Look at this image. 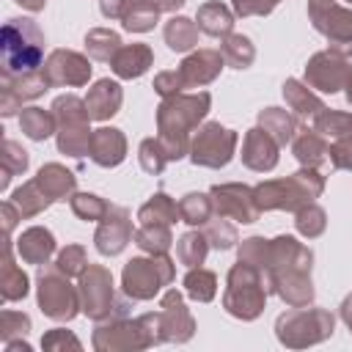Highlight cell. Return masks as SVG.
<instances>
[{
	"mask_svg": "<svg viewBox=\"0 0 352 352\" xmlns=\"http://www.w3.org/2000/svg\"><path fill=\"white\" fill-rule=\"evenodd\" d=\"M176 278V261L168 253H148V256H135L124 264L121 272V289L132 302L154 300L165 286H170Z\"/></svg>",
	"mask_w": 352,
	"mask_h": 352,
	"instance_id": "9c48e42d",
	"label": "cell"
},
{
	"mask_svg": "<svg viewBox=\"0 0 352 352\" xmlns=\"http://www.w3.org/2000/svg\"><path fill=\"white\" fill-rule=\"evenodd\" d=\"M121 47H124L121 36L110 28H91L85 33V52H88V58H94L99 63H110Z\"/></svg>",
	"mask_w": 352,
	"mask_h": 352,
	"instance_id": "d590c367",
	"label": "cell"
},
{
	"mask_svg": "<svg viewBox=\"0 0 352 352\" xmlns=\"http://www.w3.org/2000/svg\"><path fill=\"white\" fill-rule=\"evenodd\" d=\"M198 33H201L198 22H192L190 16H182V14L179 16H170L165 22V30H162L165 44L173 52H192L198 47Z\"/></svg>",
	"mask_w": 352,
	"mask_h": 352,
	"instance_id": "1f68e13d",
	"label": "cell"
},
{
	"mask_svg": "<svg viewBox=\"0 0 352 352\" xmlns=\"http://www.w3.org/2000/svg\"><path fill=\"white\" fill-rule=\"evenodd\" d=\"M121 102H124V91H121V85H118L116 80H110V77L96 80V82L88 88V94H85V104H88V113H91L94 121H110V118L118 113Z\"/></svg>",
	"mask_w": 352,
	"mask_h": 352,
	"instance_id": "7402d4cb",
	"label": "cell"
},
{
	"mask_svg": "<svg viewBox=\"0 0 352 352\" xmlns=\"http://www.w3.org/2000/svg\"><path fill=\"white\" fill-rule=\"evenodd\" d=\"M91 160L99 168H116L126 160V138L116 126H99L91 138Z\"/></svg>",
	"mask_w": 352,
	"mask_h": 352,
	"instance_id": "44dd1931",
	"label": "cell"
},
{
	"mask_svg": "<svg viewBox=\"0 0 352 352\" xmlns=\"http://www.w3.org/2000/svg\"><path fill=\"white\" fill-rule=\"evenodd\" d=\"M28 292H30V280H28V275L22 272V267H16L11 236H6L3 261H0V297H3L6 302H16V300H25Z\"/></svg>",
	"mask_w": 352,
	"mask_h": 352,
	"instance_id": "cb8c5ba5",
	"label": "cell"
},
{
	"mask_svg": "<svg viewBox=\"0 0 352 352\" xmlns=\"http://www.w3.org/2000/svg\"><path fill=\"white\" fill-rule=\"evenodd\" d=\"M204 234H206V239H209V248H214V250H231V248L239 242L236 226H234L228 217H220V214H214V217L204 226Z\"/></svg>",
	"mask_w": 352,
	"mask_h": 352,
	"instance_id": "bcb514c9",
	"label": "cell"
},
{
	"mask_svg": "<svg viewBox=\"0 0 352 352\" xmlns=\"http://www.w3.org/2000/svg\"><path fill=\"white\" fill-rule=\"evenodd\" d=\"M41 69L52 88H80L91 80V60L74 50H52Z\"/></svg>",
	"mask_w": 352,
	"mask_h": 352,
	"instance_id": "9a60e30c",
	"label": "cell"
},
{
	"mask_svg": "<svg viewBox=\"0 0 352 352\" xmlns=\"http://www.w3.org/2000/svg\"><path fill=\"white\" fill-rule=\"evenodd\" d=\"M14 3H19L22 8H28V11H33V14L41 11V8L47 6V0H14Z\"/></svg>",
	"mask_w": 352,
	"mask_h": 352,
	"instance_id": "e7e4bbea",
	"label": "cell"
},
{
	"mask_svg": "<svg viewBox=\"0 0 352 352\" xmlns=\"http://www.w3.org/2000/svg\"><path fill=\"white\" fill-rule=\"evenodd\" d=\"M283 99H286V104H289V110L294 113V118L297 121H314L322 110H324V102L314 94V88L305 82V80H294V77H289L286 82H283Z\"/></svg>",
	"mask_w": 352,
	"mask_h": 352,
	"instance_id": "4316f807",
	"label": "cell"
},
{
	"mask_svg": "<svg viewBox=\"0 0 352 352\" xmlns=\"http://www.w3.org/2000/svg\"><path fill=\"white\" fill-rule=\"evenodd\" d=\"M261 212H297L324 192V176L316 168H300L286 179H267L253 187Z\"/></svg>",
	"mask_w": 352,
	"mask_h": 352,
	"instance_id": "277c9868",
	"label": "cell"
},
{
	"mask_svg": "<svg viewBox=\"0 0 352 352\" xmlns=\"http://www.w3.org/2000/svg\"><path fill=\"white\" fill-rule=\"evenodd\" d=\"M236 143H239V135L234 129L223 126L220 121H206L195 129L190 140V160L192 165L220 170L234 160Z\"/></svg>",
	"mask_w": 352,
	"mask_h": 352,
	"instance_id": "8fae6325",
	"label": "cell"
},
{
	"mask_svg": "<svg viewBox=\"0 0 352 352\" xmlns=\"http://www.w3.org/2000/svg\"><path fill=\"white\" fill-rule=\"evenodd\" d=\"M338 316H341V322L349 327V333H352V294H346L344 300H341V308H338Z\"/></svg>",
	"mask_w": 352,
	"mask_h": 352,
	"instance_id": "94428289",
	"label": "cell"
},
{
	"mask_svg": "<svg viewBox=\"0 0 352 352\" xmlns=\"http://www.w3.org/2000/svg\"><path fill=\"white\" fill-rule=\"evenodd\" d=\"M69 206H72V212H74L80 220H85V223H99V220L104 217V212L110 209V204H107L104 198H99L96 192H74V195L69 198Z\"/></svg>",
	"mask_w": 352,
	"mask_h": 352,
	"instance_id": "c3c4849f",
	"label": "cell"
},
{
	"mask_svg": "<svg viewBox=\"0 0 352 352\" xmlns=\"http://www.w3.org/2000/svg\"><path fill=\"white\" fill-rule=\"evenodd\" d=\"M314 253L297 236L280 234L272 239V261L264 272L267 292H275L289 308L314 302V280H311Z\"/></svg>",
	"mask_w": 352,
	"mask_h": 352,
	"instance_id": "6da1fadb",
	"label": "cell"
},
{
	"mask_svg": "<svg viewBox=\"0 0 352 352\" xmlns=\"http://www.w3.org/2000/svg\"><path fill=\"white\" fill-rule=\"evenodd\" d=\"M91 344L96 352H138V349L165 344L162 324H160V308L140 314L135 319L118 316V319L96 322Z\"/></svg>",
	"mask_w": 352,
	"mask_h": 352,
	"instance_id": "3957f363",
	"label": "cell"
},
{
	"mask_svg": "<svg viewBox=\"0 0 352 352\" xmlns=\"http://www.w3.org/2000/svg\"><path fill=\"white\" fill-rule=\"evenodd\" d=\"M206 253H209V239H206L204 231H187L176 242V258L187 270L190 267H201L206 261Z\"/></svg>",
	"mask_w": 352,
	"mask_h": 352,
	"instance_id": "60d3db41",
	"label": "cell"
},
{
	"mask_svg": "<svg viewBox=\"0 0 352 352\" xmlns=\"http://www.w3.org/2000/svg\"><path fill=\"white\" fill-rule=\"evenodd\" d=\"M30 352V344L25 338H14V341H6V352Z\"/></svg>",
	"mask_w": 352,
	"mask_h": 352,
	"instance_id": "be15d7a7",
	"label": "cell"
},
{
	"mask_svg": "<svg viewBox=\"0 0 352 352\" xmlns=\"http://www.w3.org/2000/svg\"><path fill=\"white\" fill-rule=\"evenodd\" d=\"M28 333H30V316L28 314L11 311V308H6L0 314V338H3V344L14 341V338H25Z\"/></svg>",
	"mask_w": 352,
	"mask_h": 352,
	"instance_id": "f5cc1de1",
	"label": "cell"
},
{
	"mask_svg": "<svg viewBox=\"0 0 352 352\" xmlns=\"http://www.w3.org/2000/svg\"><path fill=\"white\" fill-rule=\"evenodd\" d=\"M47 88H52V85L44 77V69L28 72V74H3V82H0V113L3 116L19 113L25 102L38 99Z\"/></svg>",
	"mask_w": 352,
	"mask_h": 352,
	"instance_id": "2e32d148",
	"label": "cell"
},
{
	"mask_svg": "<svg viewBox=\"0 0 352 352\" xmlns=\"http://www.w3.org/2000/svg\"><path fill=\"white\" fill-rule=\"evenodd\" d=\"M267 280L264 272L253 264H245L236 258V264L226 275V292H223V308L242 322H253L261 316L267 305Z\"/></svg>",
	"mask_w": 352,
	"mask_h": 352,
	"instance_id": "8992f818",
	"label": "cell"
},
{
	"mask_svg": "<svg viewBox=\"0 0 352 352\" xmlns=\"http://www.w3.org/2000/svg\"><path fill=\"white\" fill-rule=\"evenodd\" d=\"M223 66H226V58H223L220 50L201 47V50H192L179 63V72H182V80H184L187 88H204V85H209L220 77Z\"/></svg>",
	"mask_w": 352,
	"mask_h": 352,
	"instance_id": "ffe728a7",
	"label": "cell"
},
{
	"mask_svg": "<svg viewBox=\"0 0 352 352\" xmlns=\"http://www.w3.org/2000/svg\"><path fill=\"white\" fill-rule=\"evenodd\" d=\"M184 294L195 302H212L214 294H217V275L212 270H204V267H190L184 280Z\"/></svg>",
	"mask_w": 352,
	"mask_h": 352,
	"instance_id": "f35d334b",
	"label": "cell"
},
{
	"mask_svg": "<svg viewBox=\"0 0 352 352\" xmlns=\"http://www.w3.org/2000/svg\"><path fill=\"white\" fill-rule=\"evenodd\" d=\"M135 0H99V11L107 19H124Z\"/></svg>",
	"mask_w": 352,
	"mask_h": 352,
	"instance_id": "680465c9",
	"label": "cell"
},
{
	"mask_svg": "<svg viewBox=\"0 0 352 352\" xmlns=\"http://www.w3.org/2000/svg\"><path fill=\"white\" fill-rule=\"evenodd\" d=\"M50 110H52L58 126H66V124H88V121H94L91 113H88L85 99H80V96H74V94H63V96H58V99L50 104Z\"/></svg>",
	"mask_w": 352,
	"mask_h": 352,
	"instance_id": "b9f144b4",
	"label": "cell"
},
{
	"mask_svg": "<svg viewBox=\"0 0 352 352\" xmlns=\"http://www.w3.org/2000/svg\"><path fill=\"white\" fill-rule=\"evenodd\" d=\"M132 242L143 250V253H168L170 245H173V234H170V226H162V223H140L135 228V236Z\"/></svg>",
	"mask_w": 352,
	"mask_h": 352,
	"instance_id": "8d00e7d4",
	"label": "cell"
},
{
	"mask_svg": "<svg viewBox=\"0 0 352 352\" xmlns=\"http://www.w3.org/2000/svg\"><path fill=\"white\" fill-rule=\"evenodd\" d=\"M311 126L319 132V135H324L327 138V143L333 140V138H338V135H344L346 129H352V113L349 110H322L314 121H311Z\"/></svg>",
	"mask_w": 352,
	"mask_h": 352,
	"instance_id": "7dc6e473",
	"label": "cell"
},
{
	"mask_svg": "<svg viewBox=\"0 0 352 352\" xmlns=\"http://www.w3.org/2000/svg\"><path fill=\"white\" fill-rule=\"evenodd\" d=\"M160 324L165 344H187L195 336V319L184 305V294L179 289H168L160 300Z\"/></svg>",
	"mask_w": 352,
	"mask_h": 352,
	"instance_id": "ac0fdd59",
	"label": "cell"
},
{
	"mask_svg": "<svg viewBox=\"0 0 352 352\" xmlns=\"http://www.w3.org/2000/svg\"><path fill=\"white\" fill-rule=\"evenodd\" d=\"M258 126L264 132H270L278 140L280 148L289 146L294 140V135H297V118H294V113H289L283 107H264V110H258Z\"/></svg>",
	"mask_w": 352,
	"mask_h": 352,
	"instance_id": "f546056e",
	"label": "cell"
},
{
	"mask_svg": "<svg viewBox=\"0 0 352 352\" xmlns=\"http://www.w3.org/2000/svg\"><path fill=\"white\" fill-rule=\"evenodd\" d=\"M292 154L297 157V162L302 165V168H316V170H322L324 168V162L330 160V143H327V138L324 135H319L314 126L311 129H297V135H294V140H292Z\"/></svg>",
	"mask_w": 352,
	"mask_h": 352,
	"instance_id": "d4e9b609",
	"label": "cell"
},
{
	"mask_svg": "<svg viewBox=\"0 0 352 352\" xmlns=\"http://www.w3.org/2000/svg\"><path fill=\"white\" fill-rule=\"evenodd\" d=\"M160 14H162V11H157L154 6H148V3H143V0H135L132 8L126 11V16L121 19V25H124V30H129V33H148V30H154V25L160 22Z\"/></svg>",
	"mask_w": 352,
	"mask_h": 352,
	"instance_id": "681fc988",
	"label": "cell"
},
{
	"mask_svg": "<svg viewBox=\"0 0 352 352\" xmlns=\"http://www.w3.org/2000/svg\"><path fill=\"white\" fill-rule=\"evenodd\" d=\"M182 220L179 204L168 195V192H154L140 209H138V223H162V226H173Z\"/></svg>",
	"mask_w": 352,
	"mask_h": 352,
	"instance_id": "836d02e7",
	"label": "cell"
},
{
	"mask_svg": "<svg viewBox=\"0 0 352 352\" xmlns=\"http://www.w3.org/2000/svg\"><path fill=\"white\" fill-rule=\"evenodd\" d=\"M239 157H242V165L245 168H250L256 173H270L278 165L280 146H278V140L270 132H264L256 124L253 129L245 132V138H242V154Z\"/></svg>",
	"mask_w": 352,
	"mask_h": 352,
	"instance_id": "d6986e66",
	"label": "cell"
},
{
	"mask_svg": "<svg viewBox=\"0 0 352 352\" xmlns=\"http://www.w3.org/2000/svg\"><path fill=\"white\" fill-rule=\"evenodd\" d=\"M3 74H28L44 66V33L30 16H11L0 33Z\"/></svg>",
	"mask_w": 352,
	"mask_h": 352,
	"instance_id": "5b68a950",
	"label": "cell"
},
{
	"mask_svg": "<svg viewBox=\"0 0 352 352\" xmlns=\"http://www.w3.org/2000/svg\"><path fill=\"white\" fill-rule=\"evenodd\" d=\"M16 253H19V258L25 264H36V267L47 264L50 256L55 253V236H52V231L44 228V226L25 228L19 234V239H16Z\"/></svg>",
	"mask_w": 352,
	"mask_h": 352,
	"instance_id": "603a6c76",
	"label": "cell"
},
{
	"mask_svg": "<svg viewBox=\"0 0 352 352\" xmlns=\"http://www.w3.org/2000/svg\"><path fill=\"white\" fill-rule=\"evenodd\" d=\"M212 204H214V214L228 217L234 223H256L261 217V209L256 204V192L250 184L242 182H226V184H214L209 190Z\"/></svg>",
	"mask_w": 352,
	"mask_h": 352,
	"instance_id": "5bb4252c",
	"label": "cell"
},
{
	"mask_svg": "<svg viewBox=\"0 0 352 352\" xmlns=\"http://www.w3.org/2000/svg\"><path fill=\"white\" fill-rule=\"evenodd\" d=\"M91 138H94L91 121L88 124H66V126H58V132H55L58 151L66 157H77V160L91 157Z\"/></svg>",
	"mask_w": 352,
	"mask_h": 352,
	"instance_id": "4dcf8cb0",
	"label": "cell"
},
{
	"mask_svg": "<svg viewBox=\"0 0 352 352\" xmlns=\"http://www.w3.org/2000/svg\"><path fill=\"white\" fill-rule=\"evenodd\" d=\"M19 129L25 138L30 140H47L58 132V121L52 116V110H44V107H22L19 110Z\"/></svg>",
	"mask_w": 352,
	"mask_h": 352,
	"instance_id": "d6a6232c",
	"label": "cell"
},
{
	"mask_svg": "<svg viewBox=\"0 0 352 352\" xmlns=\"http://www.w3.org/2000/svg\"><path fill=\"white\" fill-rule=\"evenodd\" d=\"M77 289H80L82 314L94 322L118 319V316H126V311H129L132 297H126V294L116 297L113 275L104 264H88L77 278Z\"/></svg>",
	"mask_w": 352,
	"mask_h": 352,
	"instance_id": "52a82bcc",
	"label": "cell"
},
{
	"mask_svg": "<svg viewBox=\"0 0 352 352\" xmlns=\"http://www.w3.org/2000/svg\"><path fill=\"white\" fill-rule=\"evenodd\" d=\"M330 165L336 170H352V129L330 140Z\"/></svg>",
	"mask_w": 352,
	"mask_h": 352,
	"instance_id": "11a10c76",
	"label": "cell"
},
{
	"mask_svg": "<svg viewBox=\"0 0 352 352\" xmlns=\"http://www.w3.org/2000/svg\"><path fill=\"white\" fill-rule=\"evenodd\" d=\"M143 3L154 6L157 11H176V8H182L187 0H143Z\"/></svg>",
	"mask_w": 352,
	"mask_h": 352,
	"instance_id": "6125c7cd",
	"label": "cell"
},
{
	"mask_svg": "<svg viewBox=\"0 0 352 352\" xmlns=\"http://www.w3.org/2000/svg\"><path fill=\"white\" fill-rule=\"evenodd\" d=\"M179 212H182V223L198 228V226H206L212 217H214V204H212V195L209 192H187L182 195L179 201Z\"/></svg>",
	"mask_w": 352,
	"mask_h": 352,
	"instance_id": "74e56055",
	"label": "cell"
},
{
	"mask_svg": "<svg viewBox=\"0 0 352 352\" xmlns=\"http://www.w3.org/2000/svg\"><path fill=\"white\" fill-rule=\"evenodd\" d=\"M344 3H349V6H352V0H344Z\"/></svg>",
	"mask_w": 352,
	"mask_h": 352,
	"instance_id": "003e7915",
	"label": "cell"
},
{
	"mask_svg": "<svg viewBox=\"0 0 352 352\" xmlns=\"http://www.w3.org/2000/svg\"><path fill=\"white\" fill-rule=\"evenodd\" d=\"M0 162H3V179H0V190L6 192V190H8L11 176H22V173L28 170L30 157H28V151H25V148H22L16 140L6 138V140H3V157H0Z\"/></svg>",
	"mask_w": 352,
	"mask_h": 352,
	"instance_id": "7bdbcfd3",
	"label": "cell"
},
{
	"mask_svg": "<svg viewBox=\"0 0 352 352\" xmlns=\"http://www.w3.org/2000/svg\"><path fill=\"white\" fill-rule=\"evenodd\" d=\"M187 85H184V80H182V72L179 69H170V72H160L157 77H154V91L162 96V99H168V96H176V94H182Z\"/></svg>",
	"mask_w": 352,
	"mask_h": 352,
	"instance_id": "6f0895ef",
	"label": "cell"
},
{
	"mask_svg": "<svg viewBox=\"0 0 352 352\" xmlns=\"http://www.w3.org/2000/svg\"><path fill=\"white\" fill-rule=\"evenodd\" d=\"M220 52L226 58V66L231 69H248L256 60V47L242 33H228L226 38H220Z\"/></svg>",
	"mask_w": 352,
	"mask_h": 352,
	"instance_id": "ab89813d",
	"label": "cell"
},
{
	"mask_svg": "<svg viewBox=\"0 0 352 352\" xmlns=\"http://www.w3.org/2000/svg\"><path fill=\"white\" fill-rule=\"evenodd\" d=\"M280 0H231V11L236 16H267L278 8Z\"/></svg>",
	"mask_w": 352,
	"mask_h": 352,
	"instance_id": "9f6ffc18",
	"label": "cell"
},
{
	"mask_svg": "<svg viewBox=\"0 0 352 352\" xmlns=\"http://www.w3.org/2000/svg\"><path fill=\"white\" fill-rule=\"evenodd\" d=\"M336 316L327 308L316 305H300L275 319V336L286 349H305L314 344H322L333 336Z\"/></svg>",
	"mask_w": 352,
	"mask_h": 352,
	"instance_id": "ba28073f",
	"label": "cell"
},
{
	"mask_svg": "<svg viewBox=\"0 0 352 352\" xmlns=\"http://www.w3.org/2000/svg\"><path fill=\"white\" fill-rule=\"evenodd\" d=\"M41 349H47V352H63V349L80 352L82 344H80V338H77L72 330H66V327H52V330H47V333L41 336Z\"/></svg>",
	"mask_w": 352,
	"mask_h": 352,
	"instance_id": "db71d44e",
	"label": "cell"
},
{
	"mask_svg": "<svg viewBox=\"0 0 352 352\" xmlns=\"http://www.w3.org/2000/svg\"><path fill=\"white\" fill-rule=\"evenodd\" d=\"M11 201H14V206L19 209V214H22V220H30V217H38L44 209H50V198H47V192L38 187V182L36 179H30V182H22L14 192H11Z\"/></svg>",
	"mask_w": 352,
	"mask_h": 352,
	"instance_id": "e575fe53",
	"label": "cell"
},
{
	"mask_svg": "<svg viewBox=\"0 0 352 352\" xmlns=\"http://www.w3.org/2000/svg\"><path fill=\"white\" fill-rule=\"evenodd\" d=\"M0 214H3V231H6V236H11V231L16 228V220H22V214H19V209L14 206L11 198L0 204Z\"/></svg>",
	"mask_w": 352,
	"mask_h": 352,
	"instance_id": "91938a15",
	"label": "cell"
},
{
	"mask_svg": "<svg viewBox=\"0 0 352 352\" xmlns=\"http://www.w3.org/2000/svg\"><path fill=\"white\" fill-rule=\"evenodd\" d=\"M308 19L330 50L352 58V8L338 6V0H308Z\"/></svg>",
	"mask_w": 352,
	"mask_h": 352,
	"instance_id": "7c38bea8",
	"label": "cell"
},
{
	"mask_svg": "<svg viewBox=\"0 0 352 352\" xmlns=\"http://www.w3.org/2000/svg\"><path fill=\"white\" fill-rule=\"evenodd\" d=\"M349 74H352L349 58L330 47L314 52L305 63V82L319 94H338L341 88H346Z\"/></svg>",
	"mask_w": 352,
	"mask_h": 352,
	"instance_id": "4fadbf2b",
	"label": "cell"
},
{
	"mask_svg": "<svg viewBox=\"0 0 352 352\" xmlns=\"http://www.w3.org/2000/svg\"><path fill=\"white\" fill-rule=\"evenodd\" d=\"M91 261H88V256H85V248L82 245H66L63 250H58V256H55V267L63 272V275H69V278H80V272L88 267Z\"/></svg>",
	"mask_w": 352,
	"mask_h": 352,
	"instance_id": "816d5d0a",
	"label": "cell"
},
{
	"mask_svg": "<svg viewBox=\"0 0 352 352\" xmlns=\"http://www.w3.org/2000/svg\"><path fill=\"white\" fill-rule=\"evenodd\" d=\"M36 300L44 316L55 319V322H72L77 314H82L80 305V289L69 283V275H63L55 264H44L38 267L36 275Z\"/></svg>",
	"mask_w": 352,
	"mask_h": 352,
	"instance_id": "30bf717a",
	"label": "cell"
},
{
	"mask_svg": "<svg viewBox=\"0 0 352 352\" xmlns=\"http://www.w3.org/2000/svg\"><path fill=\"white\" fill-rule=\"evenodd\" d=\"M344 94H346V102L352 104V74H349V80H346V88H344Z\"/></svg>",
	"mask_w": 352,
	"mask_h": 352,
	"instance_id": "03108f58",
	"label": "cell"
},
{
	"mask_svg": "<svg viewBox=\"0 0 352 352\" xmlns=\"http://www.w3.org/2000/svg\"><path fill=\"white\" fill-rule=\"evenodd\" d=\"M36 182L38 187L47 192V198L55 204V201H69L74 192H77V176L60 165V162H47L38 168L36 173Z\"/></svg>",
	"mask_w": 352,
	"mask_h": 352,
	"instance_id": "83f0119b",
	"label": "cell"
},
{
	"mask_svg": "<svg viewBox=\"0 0 352 352\" xmlns=\"http://www.w3.org/2000/svg\"><path fill=\"white\" fill-rule=\"evenodd\" d=\"M236 258L245 261V264H253L261 272H267V267L272 261V239H264V236L242 239L239 248H236Z\"/></svg>",
	"mask_w": 352,
	"mask_h": 352,
	"instance_id": "f6af8a7d",
	"label": "cell"
},
{
	"mask_svg": "<svg viewBox=\"0 0 352 352\" xmlns=\"http://www.w3.org/2000/svg\"><path fill=\"white\" fill-rule=\"evenodd\" d=\"M209 107H212L209 91H195V94L182 91V94L168 96L157 104V138H160L170 162L190 154L192 132L206 118Z\"/></svg>",
	"mask_w": 352,
	"mask_h": 352,
	"instance_id": "7a4b0ae2",
	"label": "cell"
},
{
	"mask_svg": "<svg viewBox=\"0 0 352 352\" xmlns=\"http://www.w3.org/2000/svg\"><path fill=\"white\" fill-rule=\"evenodd\" d=\"M234 19H236V14L228 6H223L220 0L204 3L195 14V22H198L201 33H206L212 38H226L228 33H234Z\"/></svg>",
	"mask_w": 352,
	"mask_h": 352,
	"instance_id": "f1b7e54d",
	"label": "cell"
},
{
	"mask_svg": "<svg viewBox=\"0 0 352 352\" xmlns=\"http://www.w3.org/2000/svg\"><path fill=\"white\" fill-rule=\"evenodd\" d=\"M135 236V228H132V214L126 206H118V204H110V209L104 212V217L99 220L96 226V234H94V245L102 256H118L129 239Z\"/></svg>",
	"mask_w": 352,
	"mask_h": 352,
	"instance_id": "e0dca14e",
	"label": "cell"
},
{
	"mask_svg": "<svg viewBox=\"0 0 352 352\" xmlns=\"http://www.w3.org/2000/svg\"><path fill=\"white\" fill-rule=\"evenodd\" d=\"M151 63H154V52L148 44H124L110 60L113 74L118 80H138L148 72Z\"/></svg>",
	"mask_w": 352,
	"mask_h": 352,
	"instance_id": "484cf974",
	"label": "cell"
},
{
	"mask_svg": "<svg viewBox=\"0 0 352 352\" xmlns=\"http://www.w3.org/2000/svg\"><path fill=\"white\" fill-rule=\"evenodd\" d=\"M138 160H140V168L146 173H151V176H160L165 170V165L170 162L165 148H162V143H160V138H146L140 143V148H138Z\"/></svg>",
	"mask_w": 352,
	"mask_h": 352,
	"instance_id": "f907efd6",
	"label": "cell"
},
{
	"mask_svg": "<svg viewBox=\"0 0 352 352\" xmlns=\"http://www.w3.org/2000/svg\"><path fill=\"white\" fill-rule=\"evenodd\" d=\"M294 228H297L300 236L316 239V236H322L324 228H327V212H324L319 204L311 201V204H305V206H300V209L294 212Z\"/></svg>",
	"mask_w": 352,
	"mask_h": 352,
	"instance_id": "ee69618b",
	"label": "cell"
}]
</instances>
